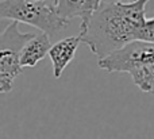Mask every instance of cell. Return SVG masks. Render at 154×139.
<instances>
[{
    "instance_id": "cell-3",
    "label": "cell",
    "mask_w": 154,
    "mask_h": 139,
    "mask_svg": "<svg viewBox=\"0 0 154 139\" xmlns=\"http://www.w3.org/2000/svg\"><path fill=\"white\" fill-rule=\"evenodd\" d=\"M0 18L34 26L49 37L58 34L69 24V20L60 18L53 5L45 2L30 3L26 0H2Z\"/></svg>"
},
{
    "instance_id": "cell-7",
    "label": "cell",
    "mask_w": 154,
    "mask_h": 139,
    "mask_svg": "<svg viewBox=\"0 0 154 139\" xmlns=\"http://www.w3.org/2000/svg\"><path fill=\"white\" fill-rule=\"evenodd\" d=\"M19 22H12L0 35V49L20 51L29 41H31L37 34L31 32H20L18 29Z\"/></svg>"
},
{
    "instance_id": "cell-5",
    "label": "cell",
    "mask_w": 154,
    "mask_h": 139,
    "mask_svg": "<svg viewBox=\"0 0 154 139\" xmlns=\"http://www.w3.org/2000/svg\"><path fill=\"white\" fill-rule=\"evenodd\" d=\"M20 51L0 49V92L7 93L12 89V83L22 74Z\"/></svg>"
},
{
    "instance_id": "cell-4",
    "label": "cell",
    "mask_w": 154,
    "mask_h": 139,
    "mask_svg": "<svg viewBox=\"0 0 154 139\" xmlns=\"http://www.w3.org/2000/svg\"><path fill=\"white\" fill-rule=\"evenodd\" d=\"M80 43H81V37L77 35V37H69L61 39L51 46L50 51H49V57H50L51 65H53L54 78H60L62 76L64 70L66 69V66L75 57Z\"/></svg>"
},
{
    "instance_id": "cell-10",
    "label": "cell",
    "mask_w": 154,
    "mask_h": 139,
    "mask_svg": "<svg viewBox=\"0 0 154 139\" xmlns=\"http://www.w3.org/2000/svg\"><path fill=\"white\" fill-rule=\"evenodd\" d=\"M135 41H143V42L154 43V18L146 19L143 26L137 32Z\"/></svg>"
},
{
    "instance_id": "cell-2",
    "label": "cell",
    "mask_w": 154,
    "mask_h": 139,
    "mask_svg": "<svg viewBox=\"0 0 154 139\" xmlns=\"http://www.w3.org/2000/svg\"><path fill=\"white\" fill-rule=\"evenodd\" d=\"M99 68L109 73H128L145 93H154V43L134 41L99 59Z\"/></svg>"
},
{
    "instance_id": "cell-9",
    "label": "cell",
    "mask_w": 154,
    "mask_h": 139,
    "mask_svg": "<svg viewBox=\"0 0 154 139\" xmlns=\"http://www.w3.org/2000/svg\"><path fill=\"white\" fill-rule=\"evenodd\" d=\"M101 2L103 0H85V5H84V12H82L81 19V24H80V32H84L87 30L88 24L91 22V18L93 16V14L101 7Z\"/></svg>"
},
{
    "instance_id": "cell-12",
    "label": "cell",
    "mask_w": 154,
    "mask_h": 139,
    "mask_svg": "<svg viewBox=\"0 0 154 139\" xmlns=\"http://www.w3.org/2000/svg\"><path fill=\"white\" fill-rule=\"evenodd\" d=\"M119 2H122V0H119ZM133 2H137V0H133Z\"/></svg>"
},
{
    "instance_id": "cell-8",
    "label": "cell",
    "mask_w": 154,
    "mask_h": 139,
    "mask_svg": "<svg viewBox=\"0 0 154 139\" xmlns=\"http://www.w3.org/2000/svg\"><path fill=\"white\" fill-rule=\"evenodd\" d=\"M85 0H54L53 7L56 10L57 15L65 20L76 18V16H82L84 12Z\"/></svg>"
},
{
    "instance_id": "cell-6",
    "label": "cell",
    "mask_w": 154,
    "mask_h": 139,
    "mask_svg": "<svg viewBox=\"0 0 154 139\" xmlns=\"http://www.w3.org/2000/svg\"><path fill=\"white\" fill-rule=\"evenodd\" d=\"M51 49L50 37L45 32L38 34L26 43L20 53V64L23 68H32L45 58Z\"/></svg>"
},
{
    "instance_id": "cell-1",
    "label": "cell",
    "mask_w": 154,
    "mask_h": 139,
    "mask_svg": "<svg viewBox=\"0 0 154 139\" xmlns=\"http://www.w3.org/2000/svg\"><path fill=\"white\" fill-rule=\"evenodd\" d=\"M149 0L131 3L115 2L104 4L93 14L87 30L80 32L81 42L91 49L99 59L135 41L138 30L146 22V4Z\"/></svg>"
},
{
    "instance_id": "cell-11",
    "label": "cell",
    "mask_w": 154,
    "mask_h": 139,
    "mask_svg": "<svg viewBox=\"0 0 154 139\" xmlns=\"http://www.w3.org/2000/svg\"><path fill=\"white\" fill-rule=\"evenodd\" d=\"M26 2H30V3H35V2H43V0H26Z\"/></svg>"
}]
</instances>
